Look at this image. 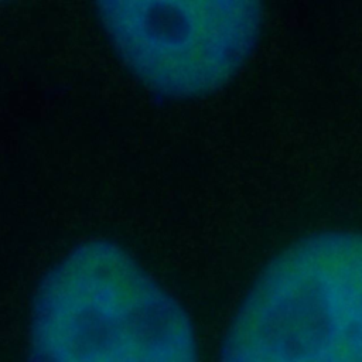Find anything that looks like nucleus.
Returning <instances> with one entry per match:
<instances>
[{"instance_id":"f03ea898","label":"nucleus","mask_w":362,"mask_h":362,"mask_svg":"<svg viewBox=\"0 0 362 362\" xmlns=\"http://www.w3.org/2000/svg\"><path fill=\"white\" fill-rule=\"evenodd\" d=\"M219 362H362V235L322 232L255 279Z\"/></svg>"},{"instance_id":"7ed1b4c3","label":"nucleus","mask_w":362,"mask_h":362,"mask_svg":"<svg viewBox=\"0 0 362 362\" xmlns=\"http://www.w3.org/2000/svg\"><path fill=\"white\" fill-rule=\"evenodd\" d=\"M98 21L123 65L171 99L211 93L240 69L260 35L255 1H103Z\"/></svg>"},{"instance_id":"f257e3e1","label":"nucleus","mask_w":362,"mask_h":362,"mask_svg":"<svg viewBox=\"0 0 362 362\" xmlns=\"http://www.w3.org/2000/svg\"><path fill=\"white\" fill-rule=\"evenodd\" d=\"M25 362H198L192 324L122 246L76 245L38 284Z\"/></svg>"}]
</instances>
